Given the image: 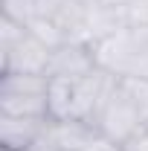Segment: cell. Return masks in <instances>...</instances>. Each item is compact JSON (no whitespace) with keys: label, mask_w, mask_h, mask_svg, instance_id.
I'll return each mask as SVG.
<instances>
[{"label":"cell","mask_w":148,"mask_h":151,"mask_svg":"<svg viewBox=\"0 0 148 151\" xmlns=\"http://www.w3.org/2000/svg\"><path fill=\"white\" fill-rule=\"evenodd\" d=\"M113 78L116 76H111L102 67H96L84 76L50 78V116L93 125L113 87Z\"/></svg>","instance_id":"cell-1"},{"label":"cell","mask_w":148,"mask_h":151,"mask_svg":"<svg viewBox=\"0 0 148 151\" xmlns=\"http://www.w3.org/2000/svg\"><path fill=\"white\" fill-rule=\"evenodd\" d=\"M96 64L119 78H148V26L125 23L119 32L93 44Z\"/></svg>","instance_id":"cell-2"},{"label":"cell","mask_w":148,"mask_h":151,"mask_svg":"<svg viewBox=\"0 0 148 151\" xmlns=\"http://www.w3.org/2000/svg\"><path fill=\"white\" fill-rule=\"evenodd\" d=\"M50 52L52 47H47L29 26L0 18V73L47 76Z\"/></svg>","instance_id":"cell-3"},{"label":"cell","mask_w":148,"mask_h":151,"mask_svg":"<svg viewBox=\"0 0 148 151\" xmlns=\"http://www.w3.org/2000/svg\"><path fill=\"white\" fill-rule=\"evenodd\" d=\"M93 128L113 142H125L142 128H148V111L137 102V96L128 90V84L122 78H113V87L105 99L99 116H96Z\"/></svg>","instance_id":"cell-4"},{"label":"cell","mask_w":148,"mask_h":151,"mask_svg":"<svg viewBox=\"0 0 148 151\" xmlns=\"http://www.w3.org/2000/svg\"><path fill=\"white\" fill-rule=\"evenodd\" d=\"M0 116H50V76L0 73Z\"/></svg>","instance_id":"cell-5"},{"label":"cell","mask_w":148,"mask_h":151,"mask_svg":"<svg viewBox=\"0 0 148 151\" xmlns=\"http://www.w3.org/2000/svg\"><path fill=\"white\" fill-rule=\"evenodd\" d=\"M96 128L87 122H75V119H55V116H47L41 137L32 145V151H81L93 137Z\"/></svg>","instance_id":"cell-6"},{"label":"cell","mask_w":148,"mask_h":151,"mask_svg":"<svg viewBox=\"0 0 148 151\" xmlns=\"http://www.w3.org/2000/svg\"><path fill=\"white\" fill-rule=\"evenodd\" d=\"M96 52H93V44L87 41H64L52 47L50 52V67L47 76L50 78H70V76H84L96 70Z\"/></svg>","instance_id":"cell-7"},{"label":"cell","mask_w":148,"mask_h":151,"mask_svg":"<svg viewBox=\"0 0 148 151\" xmlns=\"http://www.w3.org/2000/svg\"><path fill=\"white\" fill-rule=\"evenodd\" d=\"M47 116H0V148L32 151Z\"/></svg>","instance_id":"cell-8"},{"label":"cell","mask_w":148,"mask_h":151,"mask_svg":"<svg viewBox=\"0 0 148 151\" xmlns=\"http://www.w3.org/2000/svg\"><path fill=\"white\" fill-rule=\"evenodd\" d=\"M0 9L6 20H15L20 26H29L38 18V0H0Z\"/></svg>","instance_id":"cell-9"},{"label":"cell","mask_w":148,"mask_h":151,"mask_svg":"<svg viewBox=\"0 0 148 151\" xmlns=\"http://www.w3.org/2000/svg\"><path fill=\"white\" fill-rule=\"evenodd\" d=\"M125 18H128V23H145L148 26V0H128Z\"/></svg>","instance_id":"cell-10"},{"label":"cell","mask_w":148,"mask_h":151,"mask_svg":"<svg viewBox=\"0 0 148 151\" xmlns=\"http://www.w3.org/2000/svg\"><path fill=\"white\" fill-rule=\"evenodd\" d=\"M81 151H122V145L113 142V139H108V137H102V134H96Z\"/></svg>","instance_id":"cell-11"},{"label":"cell","mask_w":148,"mask_h":151,"mask_svg":"<svg viewBox=\"0 0 148 151\" xmlns=\"http://www.w3.org/2000/svg\"><path fill=\"white\" fill-rule=\"evenodd\" d=\"M119 145H122V151H148V128H142L139 134H134L131 139L119 142Z\"/></svg>","instance_id":"cell-12"},{"label":"cell","mask_w":148,"mask_h":151,"mask_svg":"<svg viewBox=\"0 0 148 151\" xmlns=\"http://www.w3.org/2000/svg\"><path fill=\"white\" fill-rule=\"evenodd\" d=\"M96 3H105V6H113V9H125L128 0H96Z\"/></svg>","instance_id":"cell-13"},{"label":"cell","mask_w":148,"mask_h":151,"mask_svg":"<svg viewBox=\"0 0 148 151\" xmlns=\"http://www.w3.org/2000/svg\"><path fill=\"white\" fill-rule=\"evenodd\" d=\"M0 151H3V148H0Z\"/></svg>","instance_id":"cell-14"}]
</instances>
